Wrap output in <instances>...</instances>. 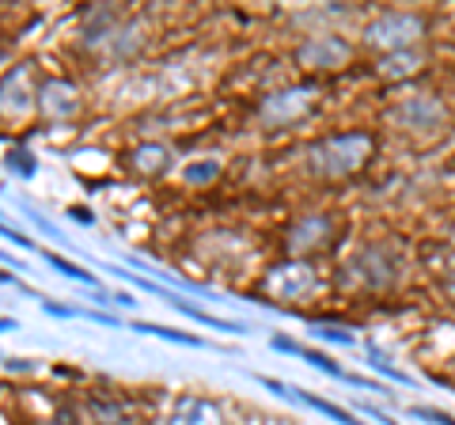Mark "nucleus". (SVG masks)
Instances as JSON below:
<instances>
[{"label": "nucleus", "instance_id": "obj_1", "mask_svg": "<svg viewBox=\"0 0 455 425\" xmlns=\"http://www.w3.org/2000/svg\"><path fill=\"white\" fill-rule=\"evenodd\" d=\"M368 156H372V137L368 133L331 137V140H319V145L311 148V172H319L326 179L353 175V172H361L364 167Z\"/></svg>", "mask_w": 455, "mask_h": 425}, {"label": "nucleus", "instance_id": "obj_2", "mask_svg": "<svg viewBox=\"0 0 455 425\" xmlns=\"http://www.w3.org/2000/svg\"><path fill=\"white\" fill-rule=\"evenodd\" d=\"M425 35V20L414 16V12H387L379 16L376 23H368L364 31V42L376 50H387V53H398V50H410L414 42Z\"/></svg>", "mask_w": 455, "mask_h": 425}, {"label": "nucleus", "instance_id": "obj_3", "mask_svg": "<svg viewBox=\"0 0 455 425\" xmlns=\"http://www.w3.org/2000/svg\"><path fill=\"white\" fill-rule=\"evenodd\" d=\"M444 118H448V110L436 95H410V99H403V103H395L387 110L391 125H398V130H418V133L444 125Z\"/></svg>", "mask_w": 455, "mask_h": 425}, {"label": "nucleus", "instance_id": "obj_4", "mask_svg": "<svg viewBox=\"0 0 455 425\" xmlns=\"http://www.w3.org/2000/svg\"><path fill=\"white\" fill-rule=\"evenodd\" d=\"M311 103H315V88H284V92H274L262 99L259 107V118L266 125H284V122H296L304 118Z\"/></svg>", "mask_w": 455, "mask_h": 425}, {"label": "nucleus", "instance_id": "obj_5", "mask_svg": "<svg viewBox=\"0 0 455 425\" xmlns=\"http://www.w3.org/2000/svg\"><path fill=\"white\" fill-rule=\"evenodd\" d=\"M262 289L269 296H277V301H300L315 289V270H311L307 262H284V266H274V270L266 274Z\"/></svg>", "mask_w": 455, "mask_h": 425}, {"label": "nucleus", "instance_id": "obj_6", "mask_svg": "<svg viewBox=\"0 0 455 425\" xmlns=\"http://www.w3.org/2000/svg\"><path fill=\"white\" fill-rule=\"evenodd\" d=\"M296 61L304 68H323V73H331V68H341L349 61V42H341L338 35H315L296 50Z\"/></svg>", "mask_w": 455, "mask_h": 425}, {"label": "nucleus", "instance_id": "obj_7", "mask_svg": "<svg viewBox=\"0 0 455 425\" xmlns=\"http://www.w3.org/2000/svg\"><path fill=\"white\" fill-rule=\"evenodd\" d=\"M38 107H42V115L46 118L65 122V118H73L80 110V92L68 80H46L42 84V92H38Z\"/></svg>", "mask_w": 455, "mask_h": 425}, {"label": "nucleus", "instance_id": "obj_8", "mask_svg": "<svg viewBox=\"0 0 455 425\" xmlns=\"http://www.w3.org/2000/svg\"><path fill=\"white\" fill-rule=\"evenodd\" d=\"M331 217H323V212H315V217H300L289 229V251L292 254H307V251H315L323 247L326 239H331Z\"/></svg>", "mask_w": 455, "mask_h": 425}, {"label": "nucleus", "instance_id": "obj_9", "mask_svg": "<svg viewBox=\"0 0 455 425\" xmlns=\"http://www.w3.org/2000/svg\"><path fill=\"white\" fill-rule=\"evenodd\" d=\"M130 164H133V172L137 175H164L167 167H171V148L167 145H156V140H148V145H137L133 156H130Z\"/></svg>", "mask_w": 455, "mask_h": 425}, {"label": "nucleus", "instance_id": "obj_10", "mask_svg": "<svg viewBox=\"0 0 455 425\" xmlns=\"http://www.w3.org/2000/svg\"><path fill=\"white\" fill-rule=\"evenodd\" d=\"M4 115L8 118H23L27 107H31V92H27V68H16V73H8L4 80Z\"/></svg>", "mask_w": 455, "mask_h": 425}, {"label": "nucleus", "instance_id": "obj_11", "mask_svg": "<svg viewBox=\"0 0 455 425\" xmlns=\"http://www.w3.org/2000/svg\"><path fill=\"white\" fill-rule=\"evenodd\" d=\"M171 425H220V410L209 399H187V403H179Z\"/></svg>", "mask_w": 455, "mask_h": 425}, {"label": "nucleus", "instance_id": "obj_12", "mask_svg": "<svg viewBox=\"0 0 455 425\" xmlns=\"http://www.w3.org/2000/svg\"><path fill=\"white\" fill-rule=\"evenodd\" d=\"M421 68V53L418 50H398V53H387L379 65H376V73L383 80H403V76H414Z\"/></svg>", "mask_w": 455, "mask_h": 425}, {"label": "nucleus", "instance_id": "obj_13", "mask_svg": "<svg viewBox=\"0 0 455 425\" xmlns=\"http://www.w3.org/2000/svg\"><path fill=\"white\" fill-rule=\"evenodd\" d=\"M353 270L364 274L368 285H387L391 281V262H387V254H383L379 247H368L357 262H353Z\"/></svg>", "mask_w": 455, "mask_h": 425}, {"label": "nucleus", "instance_id": "obj_14", "mask_svg": "<svg viewBox=\"0 0 455 425\" xmlns=\"http://www.w3.org/2000/svg\"><path fill=\"white\" fill-rule=\"evenodd\" d=\"M284 395H292V399H300V403H307L311 410H319V414H326V418H334V421H341V425H364L361 418H353L349 410H341V406H334V403H326V399H319V395H307V391H296V388H289Z\"/></svg>", "mask_w": 455, "mask_h": 425}, {"label": "nucleus", "instance_id": "obj_15", "mask_svg": "<svg viewBox=\"0 0 455 425\" xmlns=\"http://www.w3.org/2000/svg\"><path fill=\"white\" fill-rule=\"evenodd\" d=\"M137 331L140 334H156V338H164V342H179V346H205L202 338H190V334L171 331V327H156V323H137Z\"/></svg>", "mask_w": 455, "mask_h": 425}, {"label": "nucleus", "instance_id": "obj_16", "mask_svg": "<svg viewBox=\"0 0 455 425\" xmlns=\"http://www.w3.org/2000/svg\"><path fill=\"white\" fill-rule=\"evenodd\" d=\"M46 262L53 266V270H61V274H68V277H73V281H84V285H95V277H92L88 270H80V266H73V262H68V259H61V254H50V251H46Z\"/></svg>", "mask_w": 455, "mask_h": 425}, {"label": "nucleus", "instance_id": "obj_17", "mask_svg": "<svg viewBox=\"0 0 455 425\" xmlns=\"http://www.w3.org/2000/svg\"><path fill=\"white\" fill-rule=\"evenodd\" d=\"M182 175H187V182H197V187H202V182H212L220 175V164L217 160H202V164H190Z\"/></svg>", "mask_w": 455, "mask_h": 425}, {"label": "nucleus", "instance_id": "obj_18", "mask_svg": "<svg viewBox=\"0 0 455 425\" xmlns=\"http://www.w3.org/2000/svg\"><path fill=\"white\" fill-rule=\"evenodd\" d=\"M311 334L323 338V342H334V346H353V334L338 331V327H311Z\"/></svg>", "mask_w": 455, "mask_h": 425}, {"label": "nucleus", "instance_id": "obj_19", "mask_svg": "<svg viewBox=\"0 0 455 425\" xmlns=\"http://www.w3.org/2000/svg\"><path fill=\"white\" fill-rule=\"evenodd\" d=\"M8 167L20 172V175H35V160H31V152H23V148L8 156Z\"/></svg>", "mask_w": 455, "mask_h": 425}, {"label": "nucleus", "instance_id": "obj_20", "mask_svg": "<svg viewBox=\"0 0 455 425\" xmlns=\"http://www.w3.org/2000/svg\"><path fill=\"white\" fill-rule=\"evenodd\" d=\"M414 418H425V421H433V425H455L451 414H440V410H425V406H414Z\"/></svg>", "mask_w": 455, "mask_h": 425}, {"label": "nucleus", "instance_id": "obj_21", "mask_svg": "<svg viewBox=\"0 0 455 425\" xmlns=\"http://www.w3.org/2000/svg\"><path fill=\"white\" fill-rule=\"evenodd\" d=\"M42 311H50V316H57V319H73V316H76L73 308H65V304H53V301H46V304H42Z\"/></svg>", "mask_w": 455, "mask_h": 425}, {"label": "nucleus", "instance_id": "obj_22", "mask_svg": "<svg viewBox=\"0 0 455 425\" xmlns=\"http://www.w3.org/2000/svg\"><path fill=\"white\" fill-rule=\"evenodd\" d=\"M4 239H8V244H16V247H31V239L20 236L16 229H4Z\"/></svg>", "mask_w": 455, "mask_h": 425}, {"label": "nucleus", "instance_id": "obj_23", "mask_svg": "<svg viewBox=\"0 0 455 425\" xmlns=\"http://www.w3.org/2000/svg\"><path fill=\"white\" fill-rule=\"evenodd\" d=\"M73 217H76L80 224H92V221H95V217H92V212H88V209H73Z\"/></svg>", "mask_w": 455, "mask_h": 425}, {"label": "nucleus", "instance_id": "obj_24", "mask_svg": "<svg viewBox=\"0 0 455 425\" xmlns=\"http://www.w3.org/2000/svg\"><path fill=\"white\" fill-rule=\"evenodd\" d=\"M448 293H451V296H455V274H451V277H448Z\"/></svg>", "mask_w": 455, "mask_h": 425}]
</instances>
